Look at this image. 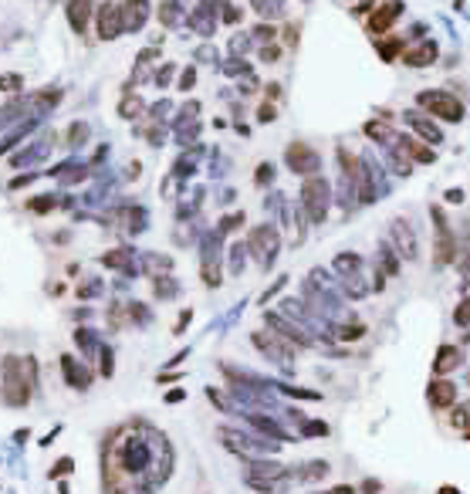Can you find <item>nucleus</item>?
Returning a JSON list of instances; mask_svg holds the SVG:
<instances>
[{
    "label": "nucleus",
    "instance_id": "f257e3e1",
    "mask_svg": "<svg viewBox=\"0 0 470 494\" xmlns=\"http://www.w3.org/2000/svg\"><path fill=\"white\" fill-rule=\"evenodd\" d=\"M153 474V484L169 481L173 474V451L169 440L132 420L125 427L112 430L102 444V491L105 494H142L139 477Z\"/></svg>",
    "mask_w": 470,
    "mask_h": 494
},
{
    "label": "nucleus",
    "instance_id": "f03ea898",
    "mask_svg": "<svg viewBox=\"0 0 470 494\" xmlns=\"http://www.w3.org/2000/svg\"><path fill=\"white\" fill-rule=\"evenodd\" d=\"M38 389V359L34 356H0V403L28 407Z\"/></svg>",
    "mask_w": 470,
    "mask_h": 494
},
{
    "label": "nucleus",
    "instance_id": "7ed1b4c3",
    "mask_svg": "<svg viewBox=\"0 0 470 494\" xmlns=\"http://www.w3.org/2000/svg\"><path fill=\"white\" fill-rule=\"evenodd\" d=\"M413 102H416L420 112H427L430 119L447 122V125H460L464 122V116H467L464 98L453 95V92H447V88H423V92H416Z\"/></svg>",
    "mask_w": 470,
    "mask_h": 494
},
{
    "label": "nucleus",
    "instance_id": "20e7f679",
    "mask_svg": "<svg viewBox=\"0 0 470 494\" xmlns=\"http://www.w3.org/2000/svg\"><path fill=\"white\" fill-rule=\"evenodd\" d=\"M430 220H433V268L443 271V268L457 264V257H460V237L453 234L443 206H436V204L430 206Z\"/></svg>",
    "mask_w": 470,
    "mask_h": 494
},
{
    "label": "nucleus",
    "instance_id": "39448f33",
    "mask_svg": "<svg viewBox=\"0 0 470 494\" xmlns=\"http://www.w3.org/2000/svg\"><path fill=\"white\" fill-rule=\"evenodd\" d=\"M328 206H332V186L325 176H308L301 183V210L312 224H325L328 217Z\"/></svg>",
    "mask_w": 470,
    "mask_h": 494
},
{
    "label": "nucleus",
    "instance_id": "423d86ee",
    "mask_svg": "<svg viewBox=\"0 0 470 494\" xmlns=\"http://www.w3.org/2000/svg\"><path fill=\"white\" fill-rule=\"evenodd\" d=\"M403 14H406V3H403V0H379V3L369 10V17H365L369 38H386V34H392V28L399 24Z\"/></svg>",
    "mask_w": 470,
    "mask_h": 494
},
{
    "label": "nucleus",
    "instance_id": "0eeeda50",
    "mask_svg": "<svg viewBox=\"0 0 470 494\" xmlns=\"http://www.w3.org/2000/svg\"><path fill=\"white\" fill-rule=\"evenodd\" d=\"M95 38L102 44L116 41L118 34H125V24H122V3L116 0H102L98 7H95Z\"/></svg>",
    "mask_w": 470,
    "mask_h": 494
},
{
    "label": "nucleus",
    "instance_id": "6e6552de",
    "mask_svg": "<svg viewBox=\"0 0 470 494\" xmlns=\"http://www.w3.org/2000/svg\"><path fill=\"white\" fill-rule=\"evenodd\" d=\"M284 163H288V169H291L295 176H305V180H308V176H318L321 156H318L314 146L295 139V142H288V149H284Z\"/></svg>",
    "mask_w": 470,
    "mask_h": 494
},
{
    "label": "nucleus",
    "instance_id": "1a4fd4ad",
    "mask_svg": "<svg viewBox=\"0 0 470 494\" xmlns=\"http://www.w3.org/2000/svg\"><path fill=\"white\" fill-rule=\"evenodd\" d=\"M460 403V386L450 376H433L427 383V407L433 413H447Z\"/></svg>",
    "mask_w": 470,
    "mask_h": 494
},
{
    "label": "nucleus",
    "instance_id": "9d476101",
    "mask_svg": "<svg viewBox=\"0 0 470 494\" xmlns=\"http://www.w3.org/2000/svg\"><path fill=\"white\" fill-rule=\"evenodd\" d=\"M277 247H281V234H277L271 224H257L250 234H247V250L268 268L277 257Z\"/></svg>",
    "mask_w": 470,
    "mask_h": 494
},
{
    "label": "nucleus",
    "instance_id": "9b49d317",
    "mask_svg": "<svg viewBox=\"0 0 470 494\" xmlns=\"http://www.w3.org/2000/svg\"><path fill=\"white\" fill-rule=\"evenodd\" d=\"M389 241L396 247V254L403 257V261H416L420 257V241H416V230H413V224L406 220V217H396L389 224Z\"/></svg>",
    "mask_w": 470,
    "mask_h": 494
},
{
    "label": "nucleus",
    "instance_id": "f8f14e48",
    "mask_svg": "<svg viewBox=\"0 0 470 494\" xmlns=\"http://www.w3.org/2000/svg\"><path fill=\"white\" fill-rule=\"evenodd\" d=\"M464 363H467V352H464V345H457V342H440L436 345V352H433V376H453L457 369H464Z\"/></svg>",
    "mask_w": 470,
    "mask_h": 494
},
{
    "label": "nucleus",
    "instance_id": "ddd939ff",
    "mask_svg": "<svg viewBox=\"0 0 470 494\" xmlns=\"http://www.w3.org/2000/svg\"><path fill=\"white\" fill-rule=\"evenodd\" d=\"M403 122L409 125V132H413L416 139L430 142L433 149H436V146H443V129H440V125H436V119H430L427 112H420V109L403 112Z\"/></svg>",
    "mask_w": 470,
    "mask_h": 494
},
{
    "label": "nucleus",
    "instance_id": "4468645a",
    "mask_svg": "<svg viewBox=\"0 0 470 494\" xmlns=\"http://www.w3.org/2000/svg\"><path fill=\"white\" fill-rule=\"evenodd\" d=\"M396 149L409 160V163H420V166H433L436 163V149H433L430 142H423V139H416L413 132H403L399 139H396Z\"/></svg>",
    "mask_w": 470,
    "mask_h": 494
},
{
    "label": "nucleus",
    "instance_id": "2eb2a0df",
    "mask_svg": "<svg viewBox=\"0 0 470 494\" xmlns=\"http://www.w3.org/2000/svg\"><path fill=\"white\" fill-rule=\"evenodd\" d=\"M254 339V345L268 356V359H277L281 366H291V359H295V349L284 342V339H277V335H268V332H254L250 335Z\"/></svg>",
    "mask_w": 470,
    "mask_h": 494
},
{
    "label": "nucleus",
    "instance_id": "dca6fc26",
    "mask_svg": "<svg viewBox=\"0 0 470 494\" xmlns=\"http://www.w3.org/2000/svg\"><path fill=\"white\" fill-rule=\"evenodd\" d=\"M436 61H440V44L433 41V38L409 44V47L403 51V65H409V68H430Z\"/></svg>",
    "mask_w": 470,
    "mask_h": 494
},
{
    "label": "nucleus",
    "instance_id": "f3484780",
    "mask_svg": "<svg viewBox=\"0 0 470 494\" xmlns=\"http://www.w3.org/2000/svg\"><path fill=\"white\" fill-rule=\"evenodd\" d=\"M65 17H68V28L85 38V31H88V24L95 21V3L92 0H68L65 3Z\"/></svg>",
    "mask_w": 470,
    "mask_h": 494
},
{
    "label": "nucleus",
    "instance_id": "a211bd4d",
    "mask_svg": "<svg viewBox=\"0 0 470 494\" xmlns=\"http://www.w3.org/2000/svg\"><path fill=\"white\" fill-rule=\"evenodd\" d=\"M58 363H61V376H65V383H68L72 389L85 393V389H88V383H92V372H88V366H85V363H78L75 356H61Z\"/></svg>",
    "mask_w": 470,
    "mask_h": 494
},
{
    "label": "nucleus",
    "instance_id": "6ab92c4d",
    "mask_svg": "<svg viewBox=\"0 0 470 494\" xmlns=\"http://www.w3.org/2000/svg\"><path fill=\"white\" fill-rule=\"evenodd\" d=\"M149 21V0H125L122 3V24L125 31H139Z\"/></svg>",
    "mask_w": 470,
    "mask_h": 494
},
{
    "label": "nucleus",
    "instance_id": "aec40b11",
    "mask_svg": "<svg viewBox=\"0 0 470 494\" xmlns=\"http://www.w3.org/2000/svg\"><path fill=\"white\" fill-rule=\"evenodd\" d=\"M409 47L406 38H399V34H386V38H376V54L389 65V61H403V51Z\"/></svg>",
    "mask_w": 470,
    "mask_h": 494
},
{
    "label": "nucleus",
    "instance_id": "412c9836",
    "mask_svg": "<svg viewBox=\"0 0 470 494\" xmlns=\"http://www.w3.org/2000/svg\"><path fill=\"white\" fill-rule=\"evenodd\" d=\"M28 210H31V213H38V217H44V213L58 210V197H54V193H41V197H31V200H28Z\"/></svg>",
    "mask_w": 470,
    "mask_h": 494
},
{
    "label": "nucleus",
    "instance_id": "4be33fe9",
    "mask_svg": "<svg viewBox=\"0 0 470 494\" xmlns=\"http://www.w3.org/2000/svg\"><path fill=\"white\" fill-rule=\"evenodd\" d=\"M328 471H332L328 460H312V464H305V471L298 467V477H301V481H321Z\"/></svg>",
    "mask_w": 470,
    "mask_h": 494
},
{
    "label": "nucleus",
    "instance_id": "5701e85b",
    "mask_svg": "<svg viewBox=\"0 0 470 494\" xmlns=\"http://www.w3.org/2000/svg\"><path fill=\"white\" fill-rule=\"evenodd\" d=\"M453 325H457V329H470V291L460 294V301H457V308H453Z\"/></svg>",
    "mask_w": 470,
    "mask_h": 494
},
{
    "label": "nucleus",
    "instance_id": "b1692460",
    "mask_svg": "<svg viewBox=\"0 0 470 494\" xmlns=\"http://www.w3.org/2000/svg\"><path fill=\"white\" fill-rule=\"evenodd\" d=\"M200 275H203V285H206V288H217V285L224 281V275H220V268H217V261H213V257H206V261H203Z\"/></svg>",
    "mask_w": 470,
    "mask_h": 494
},
{
    "label": "nucleus",
    "instance_id": "393cba45",
    "mask_svg": "<svg viewBox=\"0 0 470 494\" xmlns=\"http://www.w3.org/2000/svg\"><path fill=\"white\" fill-rule=\"evenodd\" d=\"M72 471H75V457H61V460H54V464H51L47 477H51V481H58V477H68Z\"/></svg>",
    "mask_w": 470,
    "mask_h": 494
},
{
    "label": "nucleus",
    "instance_id": "a878e982",
    "mask_svg": "<svg viewBox=\"0 0 470 494\" xmlns=\"http://www.w3.org/2000/svg\"><path fill=\"white\" fill-rule=\"evenodd\" d=\"M271 180H275V163H261L254 169V183L257 186H271Z\"/></svg>",
    "mask_w": 470,
    "mask_h": 494
},
{
    "label": "nucleus",
    "instance_id": "bb28decb",
    "mask_svg": "<svg viewBox=\"0 0 470 494\" xmlns=\"http://www.w3.org/2000/svg\"><path fill=\"white\" fill-rule=\"evenodd\" d=\"M362 335H365V325H362V322H355V325H342V329H339V339H342V342H359Z\"/></svg>",
    "mask_w": 470,
    "mask_h": 494
},
{
    "label": "nucleus",
    "instance_id": "cd10ccee",
    "mask_svg": "<svg viewBox=\"0 0 470 494\" xmlns=\"http://www.w3.org/2000/svg\"><path fill=\"white\" fill-rule=\"evenodd\" d=\"M275 119H277V105L271 98H264L261 109H257V122H275Z\"/></svg>",
    "mask_w": 470,
    "mask_h": 494
},
{
    "label": "nucleus",
    "instance_id": "c85d7f7f",
    "mask_svg": "<svg viewBox=\"0 0 470 494\" xmlns=\"http://www.w3.org/2000/svg\"><path fill=\"white\" fill-rule=\"evenodd\" d=\"M359 264H362V261H359V257H352V254H339V257H335V268H339L342 275H349V271H359Z\"/></svg>",
    "mask_w": 470,
    "mask_h": 494
},
{
    "label": "nucleus",
    "instance_id": "c756f323",
    "mask_svg": "<svg viewBox=\"0 0 470 494\" xmlns=\"http://www.w3.org/2000/svg\"><path fill=\"white\" fill-rule=\"evenodd\" d=\"M379 264H386V275H399V261L392 257L389 247H379Z\"/></svg>",
    "mask_w": 470,
    "mask_h": 494
},
{
    "label": "nucleus",
    "instance_id": "7c9ffc66",
    "mask_svg": "<svg viewBox=\"0 0 470 494\" xmlns=\"http://www.w3.org/2000/svg\"><path fill=\"white\" fill-rule=\"evenodd\" d=\"M98 352H102V376L109 379V376L116 372V356H112V349H109V345H102Z\"/></svg>",
    "mask_w": 470,
    "mask_h": 494
},
{
    "label": "nucleus",
    "instance_id": "2f4dec72",
    "mask_svg": "<svg viewBox=\"0 0 470 494\" xmlns=\"http://www.w3.org/2000/svg\"><path fill=\"white\" fill-rule=\"evenodd\" d=\"M281 47H284V44L268 41V44H264V51H261V58H264L268 65H271V61H281Z\"/></svg>",
    "mask_w": 470,
    "mask_h": 494
},
{
    "label": "nucleus",
    "instance_id": "473e14b6",
    "mask_svg": "<svg viewBox=\"0 0 470 494\" xmlns=\"http://www.w3.org/2000/svg\"><path fill=\"white\" fill-rule=\"evenodd\" d=\"M365 136H372V139H383V142H386V139H389V125H386V122H383V125L369 122V125H365Z\"/></svg>",
    "mask_w": 470,
    "mask_h": 494
},
{
    "label": "nucleus",
    "instance_id": "72a5a7b5",
    "mask_svg": "<svg viewBox=\"0 0 470 494\" xmlns=\"http://www.w3.org/2000/svg\"><path fill=\"white\" fill-rule=\"evenodd\" d=\"M244 224V213H231V217H224L220 220V234H231V230H237Z\"/></svg>",
    "mask_w": 470,
    "mask_h": 494
},
{
    "label": "nucleus",
    "instance_id": "f704fd0d",
    "mask_svg": "<svg viewBox=\"0 0 470 494\" xmlns=\"http://www.w3.org/2000/svg\"><path fill=\"white\" fill-rule=\"evenodd\" d=\"M295 44H298V24L291 21V24L284 28V47H288V51H295Z\"/></svg>",
    "mask_w": 470,
    "mask_h": 494
},
{
    "label": "nucleus",
    "instance_id": "c9c22d12",
    "mask_svg": "<svg viewBox=\"0 0 470 494\" xmlns=\"http://www.w3.org/2000/svg\"><path fill=\"white\" fill-rule=\"evenodd\" d=\"M102 261H105L109 268H125V250H109Z\"/></svg>",
    "mask_w": 470,
    "mask_h": 494
},
{
    "label": "nucleus",
    "instance_id": "e433bc0d",
    "mask_svg": "<svg viewBox=\"0 0 470 494\" xmlns=\"http://www.w3.org/2000/svg\"><path fill=\"white\" fill-rule=\"evenodd\" d=\"M153 288H156L159 298H173V294H176V285H166V278H156Z\"/></svg>",
    "mask_w": 470,
    "mask_h": 494
},
{
    "label": "nucleus",
    "instance_id": "4c0bfd02",
    "mask_svg": "<svg viewBox=\"0 0 470 494\" xmlns=\"http://www.w3.org/2000/svg\"><path fill=\"white\" fill-rule=\"evenodd\" d=\"M379 491H383V481H376V477H365L359 484V494H379Z\"/></svg>",
    "mask_w": 470,
    "mask_h": 494
},
{
    "label": "nucleus",
    "instance_id": "58836bf2",
    "mask_svg": "<svg viewBox=\"0 0 470 494\" xmlns=\"http://www.w3.org/2000/svg\"><path fill=\"white\" fill-rule=\"evenodd\" d=\"M460 275H464L460 291H470V254H464V261H460Z\"/></svg>",
    "mask_w": 470,
    "mask_h": 494
},
{
    "label": "nucleus",
    "instance_id": "ea45409f",
    "mask_svg": "<svg viewBox=\"0 0 470 494\" xmlns=\"http://www.w3.org/2000/svg\"><path fill=\"white\" fill-rule=\"evenodd\" d=\"M314 494H359V488H352V484H335V488H325V491H314Z\"/></svg>",
    "mask_w": 470,
    "mask_h": 494
},
{
    "label": "nucleus",
    "instance_id": "a19ab883",
    "mask_svg": "<svg viewBox=\"0 0 470 494\" xmlns=\"http://www.w3.org/2000/svg\"><path fill=\"white\" fill-rule=\"evenodd\" d=\"M305 433H308V437H314V433H328V423H321V420H312V423L305 427Z\"/></svg>",
    "mask_w": 470,
    "mask_h": 494
},
{
    "label": "nucleus",
    "instance_id": "79ce46f5",
    "mask_svg": "<svg viewBox=\"0 0 470 494\" xmlns=\"http://www.w3.org/2000/svg\"><path fill=\"white\" fill-rule=\"evenodd\" d=\"M464 200H467V193H464V190H457V186H453V190H447V204H464Z\"/></svg>",
    "mask_w": 470,
    "mask_h": 494
},
{
    "label": "nucleus",
    "instance_id": "37998d69",
    "mask_svg": "<svg viewBox=\"0 0 470 494\" xmlns=\"http://www.w3.org/2000/svg\"><path fill=\"white\" fill-rule=\"evenodd\" d=\"M190 319H193V312H190V308H186V312H183V315H180V322H176V329H173V332H176V335H180V332H183V329H186V325H190Z\"/></svg>",
    "mask_w": 470,
    "mask_h": 494
},
{
    "label": "nucleus",
    "instance_id": "c03bdc74",
    "mask_svg": "<svg viewBox=\"0 0 470 494\" xmlns=\"http://www.w3.org/2000/svg\"><path fill=\"white\" fill-rule=\"evenodd\" d=\"M183 396H186L183 389H169V393H166V403H180Z\"/></svg>",
    "mask_w": 470,
    "mask_h": 494
},
{
    "label": "nucleus",
    "instance_id": "a18cd8bd",
    "mask_svg": "<svg viewBox=\"0 0 470 494\" xmlns=\"http://www.w3.org/2000/svg\"><path fill=\"white\" fill-rule=\"evenodd\" d=\"M436 494H460L453 484H443V488H436Z\"/></svg>",
    "mask_w": 470,
    "mask_h": 494
},
{
    "label": "nucleus",
    "instance_id": "49530a36",
    "mask_svg": "<svg viewBox=\"0 0 470 494\" xmlns=\"http://www.w3.org/2000/svg\"><path fill=\"white\" fill-rule=\"evenodd\" d=\"M464 383H467V389H470V369H467V376H464Z\"/></svg>",
    "mask_w": 470,
    "mask_h": 494
}]
</instances>
